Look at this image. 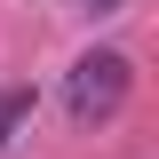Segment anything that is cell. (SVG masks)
Returning <instances> with one entry per match:
<instances>
[{
	"instance_id": "obj_1",
	"label": "cell",
	"mask_w": 159,
	"mask_h": 159,
	"mask_svg": "<svg viewBox=\"0 0 159 159\" xmlns=\"http://www.w3.org/2000/svg\"><path fill=\"white\" fill-rule=\"evenodd\" d=\"M127 96H135V64L119 56V48H88V56L64 72V119H72V127H103V119H119Z\"/></svg>"
},
{
	"instance_id": "obj_2",
	"label": "cell",
	"mask_w": 159,
	"mask_h": 159,
	"mask_svg": "<svg viewBox=\"0 0 159 159\" xmlns=\"http://www.w3.org/2000/svg\"><path fill=\"white\" fill-rule=\"evenodd\" d=\"M24 119H32V96H24V88H0V151L24 135Z\"/></svg>"
},
{
	"instance_id": "obj_3",
	"label": "cell",
	"mask_w": 159,
	"mask_h": 159,
	"mask_svg": "<svg viewBox=\"0 0 159 159\" xmlns=\"http://www.w3.org/2000/svg\"><path fill=\"white\" fill-rule=\"evenodd\" d=\"M72 8H80V16H111L119 0H72Z\"/></svg>"
}]
</instances>
